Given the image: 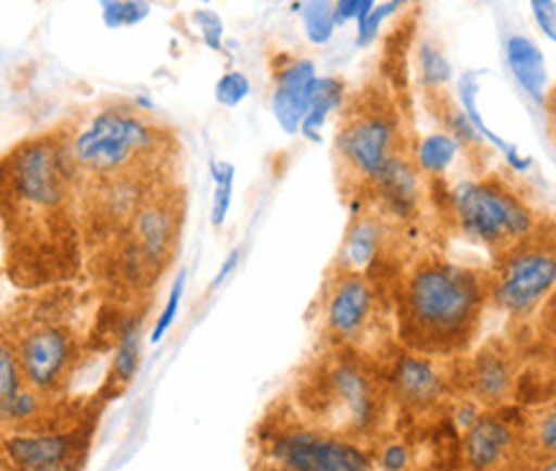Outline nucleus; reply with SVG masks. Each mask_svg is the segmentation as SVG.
<instances>
[{"mask_svg": "<svg viewBox=\"0 0 556 471\" xmlns=\"http://www.w3.org/2000/svg\"><path fill=\"white\" fill-rule=\"evenodd\" d=\"M88 456V435L77 431L3 433L5 471H80Z\"/></svg>", "mask_w": 556, "mask_h": 471, "instance_id": "obj_12", "label": "nucleus"}, {"mask_svg": "<svg viewBox=\"0 0 556 471\" xmlns=\"http://www.w3.org/2000/svg\"><path fill=\"white\" fill-rule=\"evenodd\" d=\"M375 461L380 471H408L410 451L403 441H384L375 456Z\"/></svg>", "mask_w": 556, "mask_h": 471, "instance_id": "obj_33", "label": "nucleus"}, {"mask_svg": "<svg viewBox=\"0 0 556 471\" xmlns=\"http://www.w3.org/2000/svg\"><path fill=\"white\" fill-rule=\"evenodd\" d=\"M536 26L556 44V0H529Z\"/></svg>", "mask_w": 556, "mask_h": 471, "instance_id": "obj_35", "label": "nucleus"}, {"mask_svg": "<svg viewBox=\"0 0 556 471\" xmlns=\"http://www.w3.org/2000/svg\"><path fill=\"white\" fill-rule=\"evenodd\" d=\"M80 208V177L70 154L67 128L21 141L3 160L5 220L26 231L54 226Z\"/></svg>", "mask_w": 556, "mask_h": 471, "instance_id": "obj_3", "label": "nucleus"}, {"mask_svg": "<svg viewBox=\"0 0 556 471\" xmlns=\"http://www.w3.org/2000/svg\"><path fill=\"white\" fill-rule=\"evenodd\" d=\"M465 461L469 471H513L526 461L520 425L482 412L475 425L465 431Z\"/></svg>", "mask_w": 556, "mask_h": 471, "instance_id": "obj_14", "label": "nucleus"}, {"mask_svg": "<svg viewBox=\"0 0 556 471\" xmlns=\"http://www.w3.org/2000/svg\"><path fill=\"white\" fill-rule=\"evenodd\" d=\"M448 211L462 236L493 252L495 259L523 244L544 224L529 200L495 175L456 182L448 190Z\"/></svg>", "mask_w": 556, "mask_h": 471, "instance_id": "obj_5", "label": "nucleus"}, {"mask_svg": "<svg viewBox=\"0 0 556 471\" xmlns=\"http://www.w3.org/2000/svg\"><path fill=\"white\" fill-rule=\"evenodd\" d=\"M267 459L295 471H372V459L356 441L316 425L280 428L267 438Z\"/></svg>", "mask_w": 556, "mask_h": 471, "instance_id": "obj_11", "label": "nucleus"}, {"mask_svg": "<svg viewBox=\"0 0 556 471\" xmlns=\"http://www.w3.org/2000/svg\"><path fill=\"white\" fill-rule=\"evenodd\" d=\"M201 3H211V0H201Z\"/></svg>", "mask_w": 556, "mask_h": 471, "instance_id": "obj_41", "label": "nucleus"}, {"mask_svg": "<svg viewBox=\"0 0 556 471\" xmlns=\"http://www.w3.org/2000/svg\"><path fill=\"white\" fill-rule=\"evenodd\" d=\"M523 471H556V456L554 459H541V461L526 463Z\"/></svg>", "mask_w": 556, "mask_h": 471, "instance_id": "obj_39", "label": "nucleus"}, {"mask_svg": "<svg viewBox=\"0 0 556 471\" xmlns=\"http://www.w3.org/2000/svg\"><path fill=\"white\" fill-rule=\"evenodd\" d=\"M185 200L173 180L154 184L134 213L131 224L118 236L116 272L118 282L131 290L149 288L173 264L180 241Z\"/></svg>", "mask_w": 556, "mask_h": 471, "instance_id": "obj_6", "label": "nucleus"}, {"mask_svg": "<svg viewBox=\"0 0 556 471\" xmlns=\"http://www.w3.org/2000/svg\"><path fill=\"white\" fill-rule=\"evenodd\" d=\"M185 288H188V272L180 269V272H177V277H175V282H173V290H169V295H167L165 308H162L160 316H156L152 335H149V341H152V344H160V341L169 333V328L175 326L177 313H180V305H182Z\"/></svg>", "mask_w": 556, "mask_h": 471, "instance_id": "obj_29", "label": "nucleus"}, {"mask_svg": "<svg viewBox=\"0 0 556 471\" xmlns=\"http://www.w3.org/2000/svg\"><path fill=\"white\" fill-rule=\"evenodd\" d=\"M523 435V456L531 461L554 459L556 456V399L531 410L529 418L520 423Z\"/></svg>", "mask_w": 556, "mask_h": 471, "instance_id": "obj_22", "label": "nucleus"}, {"mask_svg": "<svg viewBox=\"0 0 556 471\" xmlns=\"http://www.w3.org/2000/svg\"><path fill=\"white\" fill-rule=\"evenodd\" d=\"M556 292V231L541 224L523 244L495 259L490 297L505 316L529 318Z\"/></svg>", "mask_w": 556, "mask_h": 471, "instance_id": "obj_8", "label": "nucleus"}, {"mask_svg": "<svg viewBox=\"0 0 556 471\" xmlns=\"http://www.w3.org/2000/svg\"><path fill=\"white\" fill-rule=\"evenodd\" d=\"M456 92H459V105L465 109V113L469 116V120L475 124L477 131H480V137L505 156V162H508V167L513 169V173H516V175L529 173V169L533 167L531 156L520 154L518 147H513L510 141L497 137L493 128L484 124L482 113H480V109H477V92H480V73H465V75H462L459 82H456Z\"/></svg>", "mask_w": 556, "mask_h": 471, "instance_id": "obj_20", "label": "nucleus"}, {"mask_svg": "<svg viewBox=\"0 0 556 471\" xmlns=\"http://www.w3.org/2000/svg\"><path fill=\"white\" fill-rule=\"evenodd\" d=\"M388 244V216L380 211H362L352 218L341 244L337 269L367 272Z\"/></svg>", "mask_w": 556, "mask_h": 471, "instance_id": "obj_18", "label": "nucleus"}, {"mask_svg": "<svg viewBox=\"0 0 556 471\" xmlns=\"http://www.w3.org/2000/svg\"><path fill=\"white\" fill-rule=\"evenodd\" d=\"M346 100V85L339 80V77H318L316 85H313V103L308 116L303 120L301 137L308 141H320V131H324L326 120L331 118V113L344 109Z\"/></svg>", "mask_w": 556, "mask_h": 471, "instance_id": "obj_23", "label": "nucleus"}, {"mask_svg": "<svg viewBox=\"0 0 556 471\" xmlns=\"http://www.w3.org/2000/svg\"><path fill=\"white\" fill-rule=\"evenodd\" d=\"M516 359L503 341H490L469 356L465 367V387L469 399L482 410H497L516 392Z\"/></svg>", "mask_w": 556, "mask_h": 471, "instance_id": "obj_15", "label": "nucleus"}, {"mask_svg": "<svg viewBox=\"0 0 556 471\" xmlns=\"http://www.w3.org/2000/svg\"><path fill=\"white\" fill-rule=\"evenodd\" d=\"M490 297L482 269L426 256L405 272L397 292V328L408 352L454 356L472 344Z\"/></svg>", "mask_w": 556, "mask_h": 471, "instance_id": "obj_1", "label": "nucleus"}, {"mask_svg": "<svg viewBox=\"0 0 556 471\" xmlns=\"http://www.w3.org/2000/svg\"><path fill=\"white\" fill-rule=\"evenodd\" d=\"M273 77L275 88L273 98H269V109H273L277 126L288 137H295V133H301L303 120L313 103V85L318 80L316 64L305 56H282V60H277Z\"/></svg>", "mask_w": 556, "mask_h": 471, "instance_id": "obj_16", "label": "nucleus"}, {"mask_svg": "<svg viewBox=\"0 0 556 471\" xmlns=\"http://www.w3.org/2000/svg\"><path fill=\"white\" fill-rule=\"evenodd\" d=\"M249 92H252V82H249V77L244 73H239V69H231V73H224L218 77L216 82V103L224 105V109H239L241 103L249 98Z\"/></svg>", "mask_w": 556, "mask_h": 471, "instance_id": "obj_30", "label": "nucleus"}, {"mask_svg": "<svg viewBox=\"0 0 556 471\" xmlns=\"http://www.w3.org/2000/svg\"><path fill=\"white\" fill-rule=\"evenodd\" d=\"M388 387L405 410L429 412L446 397L448 374L439 356L405 352L392 361Z\"/></svg>", "mask_w": 556, "mask_h": 471, "instance_id": "obj_13", "label": "nucleus"}, {"mask_svg": "<svg viewBox=\"0 0 556 471\" xmlns=\"http://www.w3.org/2000/svg\"><path fill=\"white\" fill-rule=\"evenodd\" d=\"M410 3L413 0H388V3L377 5V9L372 11V16H369L362 26H356V47L372 44V41L377 39V34H380L384 21H388L390 16H395L397 11L408 9Z\"/></svg>", "mask_w": 556, "mask_h": 471, "instance_id": "obj_31", "label": "nucleus"}, {"mask_svg": "<svg viewBox=\"0 0 556 471\" xmlns=\"http://www.w3.org/2000/svg\"><path fill=\"white\" fill-rule=\"evenodd\" d=\"M211 180L213 184H233L237 182V167L226 160L211 162Z\"/></svg>", "mask_w": 556, "mask_h": 471, "instance_id": "obj_37", "label": "nucleus"}, {"mask_svg": "<svg viewBox=\"0 0 556 471\" xmlns=\"http://www.w3.org/2000/svg\"><path fill=\"white\" fill-rule=\"evenodd\" d=\"M420 169L416 167L413 154L403 152L392 160L380 175L375 177L372 184L365 192L372 195L377 211L388 218H408L418 211L420 195Z\"/></svg>", "mask_w": 556, "mask_h": 471, "instance_id": "obj_17", "label": "nucleus"}, {"mask_svg": "<svg viewBox=\"0 0 556 471\" xmlns=\"http://www.w3.org/2000/svg\"><path fill=\"white\" fill-rule=\"evenodd\" d=\"M301 405L308 425L349 441L369 435L382 418V392L356 356H331L303 384Z\"/></svg>", "mask_w": 556, "mask_h": 471, "instance_id": "obj_4", "label": "nucleus"}, {"mask_svg": "<svg viewBox=\"0 0 556 471\" xmlns=\"http://www.w3.org/2000/svg\"><path fill=\"white\" fill-rule=\"evenodd\" d=\"M320 331L344 352H367L380 328V295L367 272H333L320 290Z\"/></svg>", "mask_w": 556, "mask_h": 471, "instance_id": "obj_10", "label": "nucleus"}, {"mask_svg": "<svg viewBox=\"0 0 556 471\" xmlns=\"http://www.w3.org/2000/svg\"><path fill=\"white\" fill-rule=\"evenodd\" d=\"M333 3H337L339 26H346L349 21H356V26H362L377 9L375 0H333Z\"/></svg>", "mask_w": 556, "mask_h": 471, "instance_id": "obj_34", "label": "nucleus"}, {"mask_svg": "<svg viewBox=\"0 0 556 471\" xmlns=\"http://www.w3.org/2000/svg\"><path fill=\"white\" fill-rule=\"evenodd\" d=\"M298 16L303 21L305 37L313 47H326L337 31V3L333 0H303L298 5Z\"/></svg>", "mask_w": 556, "mask_h": 471, "instance_id": "obj_25", "label": "nucleus"}, {"mask_svg": "<svg viewBox=\"0 0 556 471\" xmlns=\"http://www.w3.org/2000/svg\"><path fill=\"white\" fill-rule=\"evenodd\" d=\"M233 200V184H213V200H211V226L224 228L228 211H231Z\"/></svg>", "mask_w": 556, "mask_h": 471, "instance_id": "obj_36", "label": "nucleus"}, {"mask_svg": "<svg viewBox=\"0 0 556 471\" xmlns=\"http://www.w3.org/2000/svg\"><path fill=\"white\" fill-rule=\"evenodd\" d=\"M418 64H420V77H424V85L429 92H439L446 88V82L452 80V64L444 56V52L431 41H424L418 52Z\"/></svg>", "mask_w": 556, "mask_h": 471, "instance_id": "obj_28", "label": "nucleus"}, {"mask_svg": "<svg viewBox=\"0 0 556 471\" xmlns=\"http://www.w3.org/2000/svg\"><path fill=\"white\" fill-rule=\"evenodd\" d=\"M192 24H195L198 31H201L203 44L208 47L211 52H224L226 26H224V18H220L216 11H211V9L195 11L192 13Z\"/></svg>", "mask_w": 556, "mask_h": 471, "instance_id": "obj_32", "label": "nucleus"}, {"mask_svg": "<svg viewBox=\"0 0 556 471\" xmlns=\"http://www.w3.org/2000/svg\"><path fill=\"white\" fill-rule=\"evenodd\" d=\"M505 62H508V69L513 77H516L520 90H523L533 103H544L548 75L544 52H541L536 41L529 37H520V34H513V37L505 41Z\"/></svg>", "mask_w": 556, "mask_h": 471, "instance_id": "obj_19", "label": "nucleus"}, {"mask_svg": "<svg viewBox=\"0 0 556 471\" xmlns=\"http://www.w3.org/2000/svg\"><path fill=\"white\" fill-rule=\"evenodd\" d=\"M462 152V144L456 141L448 131H437L424 137L413 149V160H416V167L420 169V175L431 177H444L452 164L456 162V156Z\"/></svg>", "mask_w": 556, "mask_h": 471, "instance_id": "obj_24", "label": "nucleus"}, {"mask_svg": "<svg viewBox=\"0 0 556 471\" xmlns=\"http://www.w3.org/2000/svg\"><path fill=\"white\" fill-rule=\"evenodd\" d=\"M237 262H239V249H233V252H231V254H228V259H226L224 264H220V269H218V272H216V280H213V282H211V290H216V288H218V284H220V282H224V280H226V277L233 272V267H237Z\"/></svg>", "mask_w": 556, "mask_h": 471, "instance_id": "obj_38", "label": "nucleus"}, {"mask_svg": "<svg viewBox=\"0 0 556 471\" xmlns=\"http://www.w3.org/2000/svg\"><path fill=\"white\" fill-rule=\"evenodd\" d=\"M254 471H295V469L285 467V463H280V461H273V459H262L260 463H256V469H254Z\"/></svg>", "mask_w": 556, "mask_h": 471, "instance_id": "obj_40", "label": "nucleus"}, {"mask_svg": "<svg viewBox=\"0 0 556 471\" xmlns=\"http://www.w3.org/2000/svg\"><path fill=\"white\" fill-rule=\"evenodd\" d=\"M403 152V126L388 98L359 92L349 100L337 133V160L349 188L365 192Z\"/></svg>", "mask_w": 556, "mask_h": 471, "instance_id": "obj_7", "label": "nucleus"}, {"mask_svg": "<svg viewBox=\"0 0 556 471\" xmlns=\"http://www.w3.org/2000/svg\"><path fill=\"white\" fill-rule=\"evenodd\" d=\"M26 387L24 369H21L16 346L9 333H3L0 341V410H5L16 399L21 390Z\"/></svg>", "mask_w": 556, "mask_h": 471, "instance_id": "obj_26", "label": "nucleus"}, {"mask_svg": "<svg viewBox=\"0 0 556 471\" xmlns=\"http://www.w3.org/2000/svg\"><path fill=\"white\" fill-rule=\"evenodd\" d=\"M5 333L16 346L21 369H24L28 387L45 392V395H60L75 374L77 359H80V339L75 328L64 323L62 318L52 316H28L26 320L13 323V333Z\"/></svg>", "mask_w": 556, "mask_h": 471, "instance_id": "obj_9", "label": "nucleus"}, {"mask_svg": "<svg viewBox=\"0 0 556 471\" xmlns=\"http://www.w3.org/2000/svg\"><path fill=\"white\" fill-rule=\"evenodd\" d=\"M80 188L121 177H167L175 156V137L137 103L103 105L85 124L67 128Z\"/></svg>", "mask_w": 556, "mask_h": 471, "instance_id": "obj_2", "label": "nucleus"}, {"mask_svg": "<svg viewBox=\"0 0 556 471\" xmlns=\"http://www.w3.org/2000/svg\"><path fill=\"white\" fill-rule=\"evenodd\" d=\"M98 3H101L103 24L111 31L139 26L152 13V3L149 0H98Z\"/></svg>", "mask_w": 556, "mask_h": 471, "instance_id": "obj_27", "label": "nucleus"}, {"mask_svg": "<svg viewBox=\"0 0 556 471\" xmlns=\"http://www.w3.org/2000/svg\"><path fill=\"white\" fill-rule=\"evenodd\" d=\"M141 323H144V320H141L139 313H128L116 328V346H113L111 374H109V384L111 387H116V392L128 387L139 372Z\"/></svg>", "mask_w": 556, "mask_h": 471, "instance_id": "obj_21", "label": "nucleus"}]
</instances>
